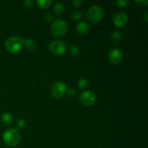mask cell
<instances>
[{
	"label": "cell",
	"instance_id": "obj_16",
	"mask_svg": "<svg viewBox=\"0 0 148 148\" xmlns=\"http://www.w3.org/2000/svg\"><path fill=\"white\" fill-rule=\"evenodd\" d=\"M77 85L80 89H86L88 86H89V82L87 79L85 78H80L78 80Z\"/></svg>",
	"mask_w": 148,
	"mask_h": 148
},
{
	"label": "cell",
	"instance_id": "obj_23",
	"mask_svg": "<svg viewBox=\"0 0 148 148\" xmlns=\"http://www.w3.org/2000/svg\"><path fill=\"white\" fill-rule=\"evenodd\" d=\"M134 2L140 6H146L148 4L147 0H135Z\"/></svg>",
	"mask_w": 148,
	"mask_h": 148
},
{
	"label": "cell",
	"instance_id": "obj_21",
	"mask_svg": "<svg viewBox=\"0 0 148 148\" xmlns=\"http://www.w3.org/2000/svg\"><path fill=\"white\" fill-rule=\"evenodd\" d=\"M33 1L32 0H25L23 1V7L25 8H30L33 6Z\"/></svg>",
	"mask_w": 148,
	"mask_h": 148
},
{
	"label": "cell",
	"instance_id": "obj_20",
	"mask_svg": "<svg viewBox=\"0 0 148 148\" xmlns=\"http://www.w3.org/2000/svg\"><path fill=\"white\" fill-rule=\"evenodd\" d=\"M25 126V121L24 119H20L17 120V128L20 129V130H21V129L24 128Z\"/></svg>",
	"mask_w": 148,
	"mask_h": 148
},
{
	"label": "cell",
	"instance_id": "obj_1",
	"mask_svg": "<svg viewBox=\"0 0 148 148\" xmlns=\"http://www.w3.org/2000/svg\"><path fill=\"white\" fill-rule=\"evenodd\" d=\"M3 141L9 147H15L20 142V134L15 129H8L3 134Z\"/></svg>",
	"mask_w": 148,
	"mask_h": 148
},
{
	"label": "cell",
	"instance_id": "obj_11",
	"mask_svg": "<svg viewBox=\"0 0 148 148\" xmlns=\"http://www.w3.org/2000/svg\"><path fill=\"white\" fill-rule=\"evenodd\" d=\"M23 46H25V49L30 52L34 51L36 49V43L33 39L27 38L23 40Z\"/></svg>",
	"mask_w": 148,
	"mask_h": 148
},
{
	"label": "cell",
	"instance_id": "obj_22",
	"mask_svg": "<svg viewBox=\"0 0 148 148\" xmlns=\"http://www.w3.org/2000/svg\"><path fill=\"white\" fill-rule=\"evenodd\" d=\"M43 17H44V19L47 22H51L53 19V15L51 14H50V13H46L44 14V16H43Z\"/></svg>",
	"mask_w": 148,
	"mask_h": 148
},
{
	"label": "cell",
	"instance_id": "obj_26",
	"mask_svg": "<svg viewBox=\"0 0 148 148\" xmlns=\"http://www.w3.org/2000/svg\"><path fill=\"white\" fill-rule=\"evenodd\" d=\"M144 20L145 22H147V10H145V12L144 14Z\"/></svg>",
	"mask_w": 148,
	"mask_h": 148
},
{
	"label": "cell",
	"instance_id": "obj_14",
	"mask_svg": "<svg viewBox=\"0 0 148 148\" xmlns=\"http://www.w3.org/2000/svg\"><path fill=\"white\" fill-rule=\"evenodd\" d=\"M53 3L52 0H37L36 4L38 7L40 9H47L50 7Z\"/></svg>",
	"mask_w": 148,
	"mask_h": 148
},
{
	"label": "cell",
	"instance_id": "obj_5",
	"mask_svg": "<svg viewBox=\"0 0 148 148\" xmlns=\"http://www.w3.org/2000/svg\"><path fill=\"white\" fill-rule=\"evenodd\" d=\"M97 101V96L92 91H84L80 94L79 101L83 106H92Z\"/></svg>",
	"mask_w": 148,
	"mask_h": 148
},
{
	"label": "cell",
	"instance_id": "obj_19",
	"mask_svg": "<svg viewBox=\"0 0 148 148\" xmlns=\"http://www.w3.org/2000/svg\"><path fill=\"white\" fill-rule=\"evenodd\" d=\"M116 4L119 7H125L130 4L129 0H117L116 1Z\"/></svg>",
	"mask_w": 148,
	"mask_h": 148
},
{
	"label": "cell",
	"instance_id": "obj_24",
	"mask_svg": "<svg viewBox=\"0 0 148 148\" xmlns=\"http://www.w3.org/2000/svg\"><path fill=\"white\" fill-rule=\"evenodd\" d=\"M72 4L75 6V7H79L82 5V0H74L72 1Z\"/></svg>",
	"mask_w": 148,
	"mask_h": 148
},
{
	"label": "cell",
	"instance_id": "obj_4",
	"mask_svg": "<svg viewBox=\"0 0 148 148\" xmlns=\"http://www.w3.org/2000/svg\"><path fill=\"white\" fill-rule=\"evenodd\" d=\"M51 33L55 37H62L66 34L67 31V25L64 20L58 19L51 25Z\"/></svg>",
	"mask_w": 148,
	"mask_h": 148
},
{
	"label": "cell",
	"instance_id": "obj_17",
	"mask_svg": "<svg viewBox=\"0 0 148 148\" xmlns=\"http://www.w3.org/2000/svg\"><path fill=\"white\" fill-rule=\"evenodd\" d=\"M70 17L72 20L77 21V20H80L82 17V13L79 11H74L71 13Z\"/></svg>",
	"mask_w": 148,
	"mask_h": 148
},
{
	"label": "cell",
	"instance_id": "obj_10",
	"mask_svg": "<svg viewBox=\"0 0 148 148\" xmlns=\"http://www.w3.org/2000/svg\"><path fill=\"white\" fill-rule=\"evenodd\" d=\"M90 29V26L86 22H80L77 25L76 30L77 33L80 36H84L88 33Z\"/></svg>",
	"mask_w": 148,
	"mask_h": 148
},
{
	"label": "cell",
	"instance_id": "obj_2",
	"mask_svg": "<svg viewBox=\"0 0 148 148\" xmlns=\"http://www.w3.org/2000/svg\"><path fill=\"white\" fill-rule=\"evenodd\" d=\"M24 39L19 36H12L7 39L5 42V49L9 53H17L23 46Z\"/></svg>",
	"mask_w": 148,
	"mask_h": 148
},
{
	"label": "cell",
	"instance_id": "obj_25",
	"mask_svg": "<svg viewBox=\"0 0 148 148\" xmlns=\"http://www.w3.org/2000/svg\"><path fill=\"white\" fill-rule=\"evenodd\" d=\"M66 93L69 95H75V90L72 89H67V91H66Z\"/></svg>",
	"mask_w": 148,
	"mask_h": 148
},
{
	"label": "cell",
	"instance_id": "obj_7",
	"mask_svg": "<svg viewBox=\"0 0 148 148\" xmlns=\"http://www.w3.org/2000/svg\"><path fill=\"white\" fill-rule=\"evenodd\" d=\"M67 86L64 82L58 81L56 82L51 88V95L55 98H61L66 93Z\"/></svg>",
	"mask_w": 148,
	"mask_h": 148
},
{
	"label": "cell",
	"instance_id": "obj_15",
	"mask_svg": "<svg viewBox=\"0 0 148 148\" xmlns=\"http://www.w3.org/2000/svg\"><path fill=\"white\" fill-rule=\"evenodd\" d=\"M111 40L112 43H116V44L119 43L121 40V33L118 30L114 31L111 35Z\"/></svg>",
	"mask_w": 148,
	"mask_h": 148
},
{
	"label": "cell",
	"instance_id": "obj_18",
	"mask_svg": "<svg viewBox=\"0 0 148 148\" xmlns=\"http://www.w3.org/2000/svg\"><path fill=\"white\" fill-rule=\"evenodd\" d=\"M69 53L72 57H75V56H77L78 54H79V49L77 46H71L69 47Z\"/></svg>",
	"mask_w": 148,
	"mask_h": 148
},
{
	"label": "cell",
	"instance_id": "obj_12",
	"mask_svg": "<svg viewBox=\"0 0 148 148\" xmlns=\"http://www.w3.org/2000/svg\"><path fill=\"white\" fill-rule=\"evenodd\" d=\"M1 122L6 126H9L10 124H12L13 121V117L12 115L10 113L8 112H5L4 114H1Z\"/></svg>",
	"mask_w": 148,
	"mask_h": 148
},
{
	"label": "cell",
	"instance_id": "obj_3",
	"mask_svg": "<svg viewBox=\"0 0 148 148\" xmlns=\"http://www.w3.org/2000/svg\"><path fill=\"white\" fill-rule=\"evenodd\" d=\"M103 10L99 5H92L86 12V17L92 23H98L103 17Z\"/></svg>",
	"mask_w": 148,
	"mask_h": 148
},
{
	"label": "cell",
	"instance_id": "obj_13",
	"mask_svg": "<svg viewBox=\"0 0 148 148\" xmlns=\"http://www.w3.org/2000/svg\"><path fill=\"white\" fill-rule=\"evenodd\" d=\"M53 10H54V13L56 16H61L62 14H63V13L65 11L64 5L62 2L56 3Z\"/></svg>",
	"mask_w": 148,
	"mask_h": 148
},
{
	"label": "cell",
	"instance_id": "obj_9",
	"mask_svg": "<svg viewBox=\"0 0 148 148\" xmlns=\"http://www.w3.org/2000/svg\"><path fill=\"white\" fill-rule=\"evenodd\" d=\"M128 22V16L125 12H119L114 14L113 17V23L114 25L117 27H121L126 25Z\"/></svg>",
	"mask_w": 148,
	"mask_h": 148
},
{
	"label": "cell",
	"instance_id": "obj_6",
	"mask_svg": "<svg viewBox=\"0 0 148 148\" xmlns=\"http://www.w3.org/2000/svg\"><path fill=\"white\" fill-rule=\"evenodd\" d=\"M49 49L50 52L56 56H61L65 53L66 50V45L62 40H53L49 44Z\"/></svg>",
	"mask_w": 148,
	"mask_h": 148
},
{
	"label": "cell",
	"instance_id": "obj_8",
	"mask_svg": "<svg viewBox=\"0 0 148 148\" xmlns=\"http://www.w3.org/2000/svg\"><path fill=\"white\" fill-rule=\"evenodd\" d=\"M123 57L122 51L119 49H112L109 51L108 55V59L111 64L116 65L121 61Z\"/></svg>",
	"mask_w": 148,
	"mask_h": 148
}]
</instances>
